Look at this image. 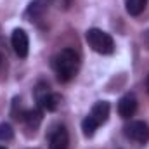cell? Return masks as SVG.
<instances>
[{
  "instance_id": "cell-13",
  "label": "cell",
  "mask_w": 149,
  "mask_h": 149,
  "mask_svg": "<svg viewBox=\"0 0 149 149\" xmlns=\"http://www.w3.org/2000/svg\"><path fill=\"white\" fill-rule=\"evenodd\" d=\"M148 92H149V76H148Z\"/></svg>"
},
{
  "instance_id": "cell-2",
  "label": "cell",
  "mask_w": 149,
  "mask_h": 149,
  "mask_svg": "<svg viewBox=\"0 0 149 149\" xmlns=\"http://www.w3.org/2000/svg\"><path fill=\"white\" fill-rule=\"evenodd\" d=\"M87 43L97 52V54H102V56H108V54H113L114 50V40L109 33L102 31V30H97V28H92L87 31Z\"/></svg>"
},
{
  "instance_id": "cell-14",
  "label": "cell",
  "mask_w": 149,
  "mask_h": 149,
  "mask_svg": "<svg viewBox=\"0 0 149 149\" xmlns=\"http://www.w3.org/2000/svg\"><path fill=\"white\" fill-rule=\"evenodd\" d=\"M0 149H5V148H3V146H0Z\"/></svg>"
},
{
  "instance_id": "cell-12",
  "label": "cell",
  "mask_w": 149,
  "mask_h": 149,
  "mask_svg": "<svg viewBox=\"0 0 149 149\" xmlns=\"http://www.w3.org/2000/svg\"><path fill=\"white\" fill-rule=\"evenodd\" d=\"M14 137V130L9 123H0V141H10Z\"/></svg>"
},
{
  "instance_id": "cell-10",
  "label": "cell",
  "mask_w": 149,
  "mask_h": 149,
  "mask_svg": "<svg viewBox=\"0 0 149 149\" xmlns=\"http://www.w3.org/2000/svg\"><path fill=\"white\" fill-rule=\"evenodd\" d=\"M148 5V0H125V9L130 16H139Z\"/></svg>"
},
{
  "instance_id": "cell-7",
  "label": "cell",
  "mask_w": 149,
  "mask_h": 149,
  "mask_svg": "<svg viewBox=\"0 0 149 149\" xmlns=\"http://www.w3.org/2000/svg\"><path fill=\"white\" fill-rule=\"evenodd\" d=\"M70 148V135L68 130L64 127H59L54 130V134L50 135V144L49 149H68Z\"/></svg>"
},
{
  "instance_id": "cell-4",
  "label": "cell",
  "mask_w": 149,
  "mask_h": 149,
  "mask_svg": "<svg viewBox=\"0 0 149 149\" xmlns=\"http://www.w3.org/2000/svg\"><path fill=\"white\" fill-rule=\"evenodd\" d=\"M125 135L130 139V141H135V142H148L149 141V125L144 121H130L125 128Z\"/></svg>"
},
{
  "instance_id": "cell-15",
  "label": "cell",
  "mask_w": 149,
  "mask_h": 149,
  "mask_svg": "<svg viewBox=\"0 0 149 149\" xmlns=\"http://www.w3.org/2000/svg\"><path fill=\"white\" fill-rule=\"evenodd\" d=\"M0 61H2V59H0Z\"/></svg>"
},
{
  "instance_id": "cell-11",
  "label": "cell",
  "mask_w": 149,
  "mask_h": 149,
  "mask_svg": "<svg viewBox=\"0 0 149 149\" xmlns=\"http://www.w3.org/2000/svg\"><path fill=\"white\" fill-rule=\"evenodd\" d=\"M97 127H99V123H97L90 114L81 121V130H83V135H85V137H92V135L95 134Z\"/></svg>"
},
{
  "instance_id": "cell-6",
  "label": "cell",
  "mask_w": 149,
  "mask_h": 149,
  "mask_svg": "<svg viewBox=\"0 0 149 149\" xmlns=\"http://www.w3.org/2000/svg\"><path fill=\"white\" fill-rule=\"evenodd\" d=\"M135 111H137V99L132 94L123 95L120 99V102H118V113H120V116L125 118V120H128V118H132L135 114Z\"/></svg>"
},
{
  "instance_id": "cell-8",
  "label": "cell",
  "mask_w": 149,
  "mask_h": 149,
  "mask_svg": "<svg viewBox=\"0 0 149 149\" xmlns=\"http://www.w3.org/2000/svg\"><path fill=\"white\" fill-rule=\"evenodd\" d=\"M90 116H92L99 125L104 123V121L108 120V116H109V102H106V101H99V102H95V104L92 106Z\"/></svg>"
},
{
  "instance_id": "cell-1",
  "label": "cell",
  "mask_w": 149,
  "mask_h": 149,
  "mask_svg": "<svg viewBox=\"0 0 149 149\" xmlns=\"http://www.w3.org/2000/svg\"><path fill=\"white\" fill-rule=\"evenodd\" d=\"M52 64H54V70H56L59 81H70L74 76L76 70H78V64H80L78 54L73 49H64L54 57Z\"/></svg>"
},
{
  "instance_id": "cell-9",
  "label": "cell",
  "mask_w": 149,
  "mask_h": 149,
  "mask_svg": "<svg viewBox=\"0 0 149 149\" xmlns=\"http://www.w3.org/2000/svg\"><path fill=\"white\" fill-rule=\"evenodd\" d=\"M21 120H24L30 128H37L38 125H40V121H42V111L37 109V108L35 109H28V111L23 113Z\"/></svg>"
},
{
  "instance_id": "cell-5",
  "label": "cell",
  "mask_w": 149,
  "mask_h": 149,
  "mask_svg": "<svg viewBox=\"0 0 149 149\" xmlns=\"http://www.w3.org/2000/svg\"><path fill=\"white\" fill-rule=\"evenodd\" d=\"M10 42H12V49L16 52L17 57H26L28 56V50H30V40H28V35L24 30L17 28L12 31V37H10Z\"/></svg>"
},
{
  "instance_id": "cell-3",
  "label": "cell",
  "mask_w": 149,
  "mask_h": 149,
  "mask_svg": "<svg viewBox=\"0 0 149 149\" xmlns=\"http://www.w3.org/2000/svg\"><path fill=\"white\" fill-rule=\"evenodd\" d=\"M37 101H38V106L42 109H45V111H56L57 106H59V102H61V97L57 94L50 92L47 85L40 83L37 88Z\"/></svg>"
}]
</instances>
